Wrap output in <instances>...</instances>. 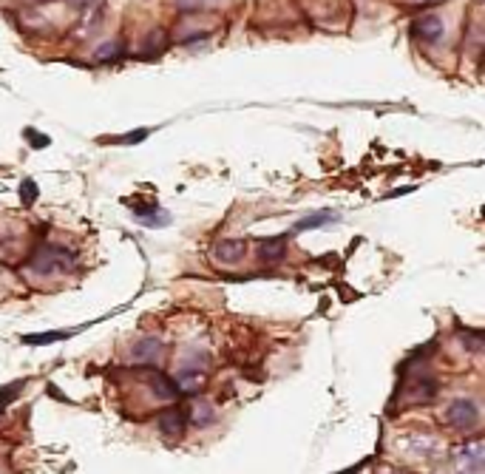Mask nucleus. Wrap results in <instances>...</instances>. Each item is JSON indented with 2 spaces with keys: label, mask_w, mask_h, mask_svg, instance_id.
Masks as SVG:
<instances>
[{
  "label": "nucleus",
  "mask_w": 485,
  "mask_h": 474,
  "mask_svg": "<svg viewBox=\"0 0 485 474\" xmlns=\"http://www.w3.org/2000/svg\"><path fill=\"white\" fill-rule=\"evenodd\" d=\"M74 267V253L66 250V248H57V245H46L35 253V259L29 262V270L32 273H40V276H54V273H69Z\"/></svg>",
  "instance_id": "obj_1"
},
{
  "label": "nucleus",
  "mask_w": 485,
  "mask_h": 474,
  "mask_svg": "<svg viewBox=\"0 0 485 474\" xmlns=\"http://www.w3.org/2000/svg\"><path fill=\"white\" fill-rule=\"evenodd\" d=\"M445 423L460 429V432H471L479 423V406L474 400H468V398H457L445 409Z\"/></svg>",
  "instance_id": "obj_2"
},
{
  "label": "nucleus",
  "mask_w": 485,
  "mask_h": 474,
  "mask_svg": "<svg viewBox=\"0 0 485 474\" xmlns=\"http://www.w3.org/2000/svg\"><path fill=\"white\" fill-rule=\"evenodd\" d=\"M145 378H148V383L153 386L156 398H162V400H176V398L182 395V392H179V386H176V381H173V378H168L162 369L148 366V369H145Z\"/></svg>",
  "instance_id": "obj_3"
},
{
  "label": "nucleus",
  "mask_w": 485,
  "mask_h": 474,
  "mask_svg": "<svg viewBox=\"0 0 485 474\" xmlns=\"http://www.w3.org/2000/svg\"><path fill=\"white\" fill-rule=\"evenodd\" d=\"M241 256H245V242L241 239H224L213 245V259L221 265H235L241 262Z\"/></svg>",
  "instance_id": "obj_4"
},
{
  "label": "nucleus",
  "mask_w": 485,
  "mask_h": 474,
  "mask_svg": "<svg viewBox=\"0 0 485 474\" xmlns=\"http://www.w3.org/2000/svg\"><path fill=\"white\" fill-rule=\"evenodd\" d=\"M204 383H207V372L199 369V366L185 369V372L179 375V381H176L179 392H187V395H199V392L204 389Z\"/></svg>",
  "instance_id": "obj_5"
},
{
  "label": "nucleus",
  "mask_w": 485,
  "mask_h": 474,
  "mask_svg": "<svg viewBox=\"0 0 485 474\" xmlns=\"http://www.w3.org/2000/svg\"><path fill=\"white\" fill-rule=\"evenodd\" d=\"M185 426H187V415H185V409H168V412H162L159 415V429L165 432V434H182L185 432Z\"/></svg>",
  "instance_id": "obj_6"
},
{
  "label": "nucleus",
  "mask_w": 485,
  "mask_h": 474,
  "mask_svg": "<svg viewBox=\"0 0 485 474\" xmlns=\"http://www.w3.org/2000/svg\"><path fill=\"white\" fill-rule=\"evenodd\" d=\"M414 35L420 40H426V43H434V40L443 37V21L440 18H420L414 23Z\"/></svg>",
  "instance_id": "obj_7"
},
{
  "label": "nucleus",
  "mask_w": 485,
  "mask_h": 474,
  "mask_svg": "<svg viewBox=\"0 0 485 474\" xmlns=\"http://www.w3.org/2000/svg\"><path fill=\"white\" fill-rule=\"evenodd\" d=\"M284 245H287V239H281V236H273V239L259 242V259L262 262H281L284 259Z\"/></svg>",
  "instance_id": "obj_8"
},
{
  "label": "nucleus",
  "mask_w": 485,
  "mask_h": 474,
  "mask_svg": "<svg viewBox=\"0 0 485 474\" xmlns=\"http://www.w3.org/2000/svg\"><path fill=\"white\" fill-rule=\"evenodd\" d=\"M159 352H162V341H156V338H148V341H139L136 347H134V358L136 361H156L159 358Z\"/></svg>",
  "instance_id": "obj_9"
},
{
  "label": "nucleus",
  "mask_w": 485,
  "mask_h": 474,
  "mask_svg": "<svg viewBox=\"0 0 485 474\" xmlns=\"http://www.w3.org/2000/svg\"><path fill=\"white\" fill-rule=\"evenodd\" d=\"M460 463L468 468V471H479V466H482V443H471V446H465L462 451H460Z\"/></svg>",
  "instance_id": "obj_10"
},
{
  "label": "nucleus",
  "mask_w": 485,
  "mask_h": 474,
  "mask_svg": "<svg viewBox=\"0 0 485 474\" xmlns=\"http://www.w3.org/2000/svg\"><path fill=\"white\" fill-rule=\"evenodd\" d=\"M434 395H437V381H434V378H420V381L414 383L411 400H417V403H426V400H431Z\"/></svg>",
  "instance_id": "obj_11"
},
{
  "label": "nucleus",
  "mask_w": 485,
  "mask_h": 474,
  "mask_svg": "<svg viewBox=\"0 0 485 474\" xmlns=\"http://www.w3.org/2000/svg\"><path fill=\"white\" fill-rule=\"evenodd\" d=\"M335 219V213H315V216H307V219H301L296 227H293V233H301V230H310V227H318V224H327V221H332Z\"/></svg>",
  "instance_id": "obj_12"
},
{
  "label": "nucleus",
  "mask_w": 485,
  "mask_h": 474,
  "mask_svg": "<svg viewBox=\"0 0 485 474\" xmlns=\"http://www.w3.org/2000/svg\"><path fill=\"white\" fill-rule=\"evenodd\" d=\"M69 338V333H40V335H26V344H49V341H63Z\"/></svg>",
  "instance_id": "obj_13"
},
{
  "label": "nucleus",
  "mask_w": 485,
  "mask_h": 474,
  "mask_svg": "<svg viewBox=\"0 0 485 474\" xmlns=\"http://www.w3.org/2000/svg\"><path fill=\"white\" fill-rule=\"evenodd\" d=\"M465 349L479 352V349H482V335H479V333H465Z\"/></svg>",
  "instance_id": "obj_14"
},
{
  "label": "nucleus",
  "mask_w": 485,
  "mask_h": 474,
  "mask_svg": "<svg viewBox=\"0 0 485 474\" xmlns=\"http://www.w3.org/2000/svg\"><path fill=\"white\" fill-rule=\"evenodd\" d=\"M193 420H196L199 426H204L207 420H213V412H210V406H199V409H196V415H193Z\"/></svg>",
  "instance_id": "obj_15"
},
{
  "label": "nucleus",
  "mask_w": 485,
  "mask_h": 474,
  "mask_svg": "<svg viewBox=\"0 0 485 474\" xmlns=\"http://www.w3.org/2000/svg\"><path fill=\"white\" fill-rule=\"evenodd\" d=\"M114 54H117V46L108 43V46H103V52H97V60H111Z\"/></svg>",
  "instance_id": "obj_16"
},
{
  "label": "nucleus",
  "mask_w": 485,
  "mask_h": 474,
  "mask_svg": "<svg viewBox=\"0 0 485 474\" xmlns=\"http://www.w3.org/2000/svg\"><path fill=\"white\" fill-rule=\"evenodd\" d=\"M37 196V187H35V182H23V199L29 202V199H35Z\"/></svg>",
  "instance_id": "obj_17"
},
{
  "label": "nucleus",
  "mask_w": 485,
  "mask_h": 474,
  "mask_svg": "<svg viewBox=\"0 0 485 474\" xmlns=\"http://www.w3.org/2000/svg\"><path fill=\"white\" fill-rule=\"evenodd\" d=\"M358 468H361V466H355L352 471H341V474H358Z\"/></svg>",
  "instance_id": "obj_18"
}]
</instances>
